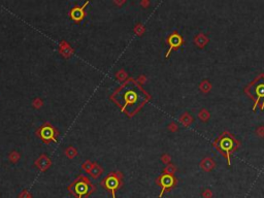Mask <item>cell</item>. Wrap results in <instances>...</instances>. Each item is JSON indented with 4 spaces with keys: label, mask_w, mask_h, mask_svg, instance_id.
Wrapping results in <instances>:
<instances>
[{
    "label": "cell",
    "mask_w": 264,
    "mask_h": 198,
    "mask_svg": "<svg viewBox=\"0 0 264 198\" xmlns=\"http://www.w3.org/2000/svg\"><path fill=\"white\" fill-rule=\"evenodd\" d=\"M68 191L71 192L75 198H87L96 191V187H94L87 176H80L71 185L68 186Z\"/></svg>",
    "instance_id": "obj_1"
},
{
    "label": "cell",
    "mask_w": 264,
    "mask_h": 198,
    "mask_svg": "<svg viewBox=\"0 0 264 198\" xmlns=\"http://www.w3.org/2000/svg\"><path fill=\"white\" fill-rule=\"evenodd\" d=\"M215 146L217 147L220 152H222L226 156L228 160V164H230V154L238 147V143L232 135H230L228 132H225L222 134L218 139L215 141Z\"/></svg>",
    "instance_id": "obj_2"
},
{
    "label": "cell",
    "mask_w": 264,
    "mask_h": 198,
    "mask_svg": "<svg viewBox=\"0 0 264 198\" xmlns=\"http://www.w3.org/2000/svg\"><path fill=\"white\" fill-rule=\"evenodd\" d=\"M101 186L111 194V197L116 198V192L122 186V176L120 172H111L101 182Z\"/></svg>",
    "instance_id": "obj_3"
},
{
    "label": "cell",
    "mask_w": 264,
    "mask_h": 198,
    "mask_svg": "<svg viewBox=\"0 0 264 198\" xmlns=\"http://www.w3.org/2000/svg\"><path fill=\"white\" fill-rule=\"evenodd\" d=\"M58 132L52 125L49 123L42 125L37 131V135L42 138V141L45 143H50V141H56V135Z\"/></svg>",
    "instance_id": "obj_4"
},
{
    "label": "cell",
    "mask_w": 264,
    "mask_h": 198,
    "mask_svg": "<svg viewBox=\"0 0 264 198\" xmlns=\"http://www.w3.org/2000/svg\"><path fill=\"white\" fill-rule=\"evenodd\" d=\"M157 183H158V185L161 186V192L159 194V197L161 198L163 196L164 192L169 191L172 187H174V185L177 184V180H175L174 176L170 173H164L158 179Z\"/></svg>",
    "instance_id": "obj_5"
},
{
    "label": "cell",
    "mask_w": 264,
    "mask_h": 198,
    "mask_svg": "<svg viewBox=\"0 0 264 198\" xmlns=\"http://www.w3.org/2000/svg\"><path fill=\"white\" fill-rule=\"evenodd\" d=\"M262 79L263 76L256 79V81L250 86V88H253V92L256 95V99H255L256 101H255L254 107H256L259 100H264V81H262Z\"/></svg>",
    "instance_id": "obj_6"
},
{
    "label": "cell",
    "mask_w": 264,
    "mask_h": 198,
    "mask_svg": "<svg viewBox=\"0 0 264 198\" xmlns=\"http://www.w3.org/2000/svg\"><path fill=\"white\" fill-rule=\"evenodd\" d=\"M167 42H168V45H169V49H168V51H167L166 55H165L166 58L169 56V54H170V52L172 51V50L178 49V46L183 45V37L178 33H172L170 36L167 38Z\"/></svg>",
    "instance_id": "obj_7"
},
{
    "label": "cell",
    "mask_w": 264,
    "mask_h": 198,
    "mask_svg": "<svg viewBox=\"0 0 264 198\" xmlns=\"http://www.w3.org/2000/svg\"><path fill=\"white\" fill-rule=\"evenodd\" d=\"M89 4V1H86L85 3L82 5V6H75L73 7L69 13V16L71 18V20H73L74 22H81L82 20L85 18V7H87V5Z\"/></svg>",
    "instance_id": "obj_8"
},
{
    "label": "cell",
    "mask_w": 264,
    "mask_h": 198,
    "mask_svg": "<svg viewBox=\"0 0 264 198\" xmlns=\"http://www.w3.org/2000/svg\"><path fill=\"white\" fill-rule=\"evenodd\" d=\"M125 99H126V104L124 107L122 108V111H124V108L126 107L127 104H131V103H134L135 101H137V99H138V94L136 92H134V91H128V92L126 93Z\"/></svg>",
    "instance_id": "obj_9"
}]
</instances>
